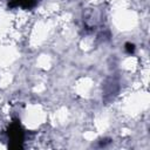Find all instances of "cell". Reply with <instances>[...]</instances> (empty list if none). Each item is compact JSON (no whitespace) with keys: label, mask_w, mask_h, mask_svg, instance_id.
Instances as JSON below:
<instances>
[{"label":"cell","mask_w":150,"mask_h":150,"mask_svg":"<svg viewBox=\"0 0 150 150\" xmlns=\"http://www.w3.org/2000/svg\"><path fill=\"white\" fill-rule=\"evenodd\" d=\"M6 132H7V138H8V148H12V149L23 148L25 129L19 118L12 120V122L7 127Z\"/></svg>","instance_id":"cell-1"},{"label":"cell","mask_w":150,"mask_h":150,"mask_svg":"<svg viewBox=\"0 0 150 150\" xmlns=\"http://www.w3.org/2000/svg\"><path fill=\"white\" fill-rule=\"evenodd\" d=\"M36 5V0H9L8 7L11 8H22V9H30Z\"/></svg>","instance_id":"cell-2"},{"label":"cell","mask_w":150,"mask_h":150,"mask_svg":"<svg viewBox=\"0 0 150 150\" xmlns=\"http://www.w3.org/2000/svg\"><path fill=\"white\" fill-rule=\"evenodd\" d=\"M124 48H125V52H127L128 54H134V52H135V45H134V43L127 42Z\"/></svg>","instance_id":"cell-3"}]
</instances>
